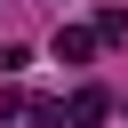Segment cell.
<instances>
[{
    "instance_id": "6da1fadb",
    "label": "cell",
    "mask_w": 128,
    "mask_h": 128,
    "mask_svg": "<svg viewBox=\"0 0 128 128\" xmlns=\"http://www.w3.org/2000/svg\"><path fill=\"white\" fill-rule=\"evenodd\" d=\"M64 120H72V128H104V120H112V96H104V88H72Z\"/></svg>"
},
{
    "instance_id": "7a4b0ae2",
    "label": "cell",
    "mask_w": 128,
    "mask_h": 128,
    "mask_svg": "<svg viewBox=\"0 0 128 128\" xmlns=\"http://www.w3.org/2000/svg\"><path fill=\"white\" fill-rule=\"evenodd\" d=\"M96 40H104V32H88V24H64V32H56V64H88V56H96Z\"/></svg>"
},
{
    "instance_id": "3957f363",
    "label": "cell",
    "mask_w": 128,
    "mask_h": 128,
    "mask_svg": "<svg viewBox=\"0 0 128 128\" xmlns=\"http://www.w3.org/2000/svg\"><path fill=\"white\" fill-rule=\"evenodd\" d=\"M24 64H32V48H24V40H8V48H0V72H24Z\"/></svg>"
}]
</instances>
